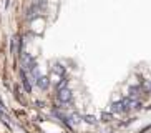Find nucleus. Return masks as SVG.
<instances>
[{
	"mask_svg": "<svg viewBox=\"0 0 151 133\" xmlns=\"http://www.w3.org/2000/svg\"><path fill=\"white\" fill-rule=\"evenodd\" d=\"M126 110H129V97L124 98V100H120V102H115L111 105V111L113 113H123Z\"/></svg>",
	"mask_w": 151,
	"mask_h": 133,
	"instance_id": "nucleus-1",
	"label": "nucleus"
},
{
	"mask_svg": "<svg viewBox=\"0 0 151 133\" xmlns=\"http://www.w3.org/2000/svg\"><path fill=\"white\" fill-rule=\"evenodd\" d=\"M57 98L60 103H70L71 102V90L68 88V87H65V88H60L57 93Z\"/></svg>",
	"mask_w": 151,
	"mask_h": 133,
	"instance_id": "nucleus-2",
	"label": "nucleus"
},
{
	"mask_svg": "<svg viewBox=\"0 0 151 133\" xmlns=\"http://www.w3.org/2000/svg\"><path fill=\"white\" fill-rule=\"evenodd\" d=\"M22 65H23V68L25 70H33V68H37V63H35V60L28 55V53H23L22 55Z\"/></svg>",
	"mask_w": 151,
	"mask_h": 133,
	"instance_id": "nucleus-3",
	"label": "nucleus"
},
{
	"mask_svg": "<svg viewBox=\"0 0 151 133\" xmlns=\"http://www.w3.org/2000/svg\"><path fill=\"white\" fill-rule=\"evenodd\" d=\"M37 85H38V88H42V90H47L48 88V85H50V80H48V77H38L37 78V82H35Z\"/></svg>",
	"mask_w": 151,
	"mask_h": 133,
	"instance_id": "nucleus-4",
	"label": "nucleus"
},
{
	"mask_svg": "<svg viewBox=\"0 0 151 133\" xmlns=\"http://www.w3.org/2000/svg\"><path fill=\"white\" fill-rule=\"evenodd\" d=\"M52 73L57 77H60V78H63L65 77V66H62L60 63H57V65H53V68H52Z\"/></svg>",
	"mask_w": 151,
	"mask_h": 133,
	"instance_id": "nucleus-5",
	"label": "nucleus"
},
{
	"mask_svg": "<svg viewBox=\"0 0 151 133\" xmlns=\"http://www.w3.org/2000/svg\"><path fill=\"white\" fill-rule=\"evenodd\" d=\"M22 82H23V87H25V90H27V92H30V90H32V85H30V82H28L27 73H25V72H22Z\"/></svg>",
	"mask_w": 151,
	"mask_h": 133,
	"instance_id": "nucleus-6",
	"label": "nucleus"
},
{
	"mask_svg": "<svg viewBox=\"0 0 151 133\" xmlns=\"http://www.w3.org/2000/svg\"><path fill=\"white\" fill-rule=\"evenodd\" d=\"M83 120H85V121H86V123H90V125L96 123V118H95L93 115H85V116H83Z\"/></svg>",
	"mask_w": 151,
	"mask_h": 133,
	"instance_id": "nucleus-7",
	"label": "nucleus"
},
{
	"mask_svg": "<svg viewBox=\"0 0 151 133\" xmlns=\"http://www.w3.org/2000/svg\"><path fill=\"white\" fill-rule=\"evenodd\" d=\"M78 121H81V118L78 115H71V123H78Z\"/></svg>",
	"mask_w": 151,
	"mask_h": 133,
	"instance_id": "nucleus-8",
	"label": "nucleus"
},
{
	"mask_svg": "<svg viewBox=\"0 0 151 133\" xmlns=\"http://www.w3.org/2000/svg\"><path fill=\"white\" fill-rule=\"evenodd\" d=\"M143 88L146 90V92H151V83L150 82H145V83H143Z\"/></svg>",
	"mask_w": 151,
	"mask_h": 133,
	"instance_id": "nucleus-9",
	"label": "nucleus"
},
{
	"mask_svg": "<svg viewBox=\"0 0 151 133\" xmlns=\"http://www.w3.org/2000/svg\"><path fill=\"white\" fill-rule=\"evenodd\" d=\"M110 118H111L110 113H103V121H110Z\"/></svg>",
	"mask_w": 151,
	"mask_h": 133,
	"instance_id": "nucleus-10",
	"label": "nucleus"
}]
</instances>
